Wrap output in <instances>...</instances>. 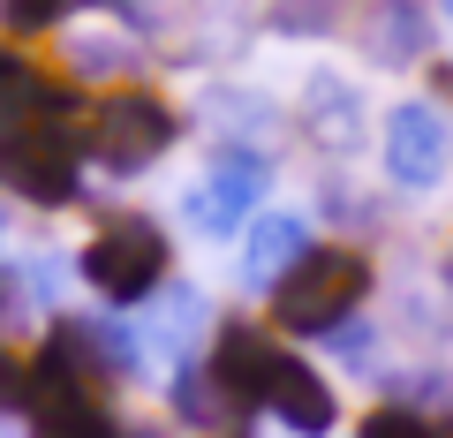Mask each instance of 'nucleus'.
Returning a JSON list of instances; mask_svg holds the SVG:
<instances>
[{"instance_id":"f257e3e1","label":"nucleus","mask_w":453,"mask_h":438,"mask_svg":"<svg viewBox=\"0 0 453 438\" xmlns=\"http://www.w3.org/2000/svg\"><path fill=\"white\" fill-rule=\"evenodd\" d=\"M363 288H371V265L356 250H310L288 280L273 288V318L288 333H340V325L356 318Z\"/></svg>"},{"instance_id":"20e7f679","label":"nucleus","mask_w":453,"mask_h":438,"mask_svg":"<svg viewBox=\"0 0 453 438\" xmlns=\"http://www.w3.org/2000/svg\"><path fill=\"white\" fill-rule=\"evenodd\" d=\"M83 144H91L106 166L136 174V166H151L166 144H174V114H166L151 91H113V98L91 106V136H83Z\"/></svg>"},{"instance_id":"39448f33","label":"nucleus","mask_w":453,"mask_h":438,"mask_svg":"<svg viewBox=\"0 0 453 438\" xmlns=\"http://www.w3.org/2000/svg\"><path fill=\"white\" fill-rule=\"evenodd\" d=\"M378 151H386L393 189H438L446 166H453V129H446V114H438L431 98H401V106L386 114Z\"/></svg>"},{"instance_id":"6e6552de","label":"nucleus","mask_w":453,"mask_h":438,"mask_svg":"<svg viewBox=\"0 0 453 438\" xmlns=\"http://www.w3.org/2000/svg\"><path fill=\"white\" fill-rule=\"evenodd\" d=\"M303 121H310V136L333 144V151L363 144V91H356L348 76H333V68H318L310 91H303Z\"/></svg>"},{"instance_id":"f8f14e48","label":"nucleus","mask_w":453,"mask_h":438,"mask_svg":"<svg viewBox=\"0 0 453 438\" xmlns=\"http://www.w3.org/2000/svg\"><path fill=\"white\" fill-rule=\"evenodd\" d=\"M446 16H453V0H446Z\"/></svg>"},{"instance_id":"9b49d317","label":"nucleus","mask_w":453,"mask_h":438,"mask_svg":"<svg viewBox=\"0 0 453 438\" xmlns=\"http://www.w3.org/2000/svg\"><path fill=\"white\" fill-rule=\"evenodd\" d=\"M68 16V0H0V23L16 38H38V31H53V23Z\"/></svg>"},{"instance_id":"423d86ee","label":"nucleus","mask_w":453,"mask_h":438,"mask_svg":"<svg viewBox=\"0 0 453 438\" xmlns=\"http://www.w3.org/2000/svg\"><path fill=\"white\" fill-rule=\"evenodd\" d=\"M257 196H265V159H250V151H219L211 174L196 181L189 211H196V227H204V234H234L250 211H257Z\"/></svg>"},{"instance_id":"f03ea898","label":"nucleus","mask_w":453,"mask_h":438,"mask_svg":"<svg viewBox=\"0 0 453 438\" xmlns=\"http://www.w3.org/2000/svg\"><path fill=\"white\" fill-rule=\"evenodd\" d=\"M0 181L31 204H68L76 196V144L53 114H8L0 106Z\"/></svg>"},{"instance_id":"9d476101","label":"nucleus","mask_w":453,"mask_h":438,"mask_svg":"<svg viewBox=\"0 0 453 438\" xmlns=\"http://www.w3.org/2000/svg\"><path fill=\"white\" fill-rule=\"evenodd\" d=\"M423 46H431V16H423L416 0H378V16H371V53L378 61H416Z\"/></svg>"},{"instance_id":"7ed1b4c3","label":"nucleus","mask_w":453,"mask_h":438,"mask_svg":"<svg viewBox=\"0 0 453 438\" xmlns=\"http://www.w3.org/2000/svg\"><path fill=\"white\" fill-rule=\"evenodd\" d=\"M83 280H91L106 303H144L166 280V234L151 227L144 211H113L106 227L83 242Z\"/></svg>"},{"instance_id":"0eeeda50","label":"nucleus","mask_w":453,"mask_h":438,"mask_svg":"<svg viewBox=\"0 0 453 438\" xmlns=\"http://www.w3.org/2000/svg\"><path fill=\"white\" fill-rule=\"evenodd\" d=\"M265 408H273V416L288 423L295 438H325V431L340 423V401H333V386H325V378L310 371V363H295V356L280 363V378H273V401H265Z\"/></svg>"},{"instance_id":"1a4fd4ad","label":"nucleus","mask_w":453,"mask_h":438,"mask_svg":"<svg viewBox=\"0 0 453 438\" xmlns=\"http://www.w3.org/2000/svg\"><path fill=\"white\" fill-rule=\"evenodd\" d=\"M303 257H310L303 219H295V211H265L257 227H250V257H242V273H250V288H280V280H288Z\"/></svg>"}]
</instances>
